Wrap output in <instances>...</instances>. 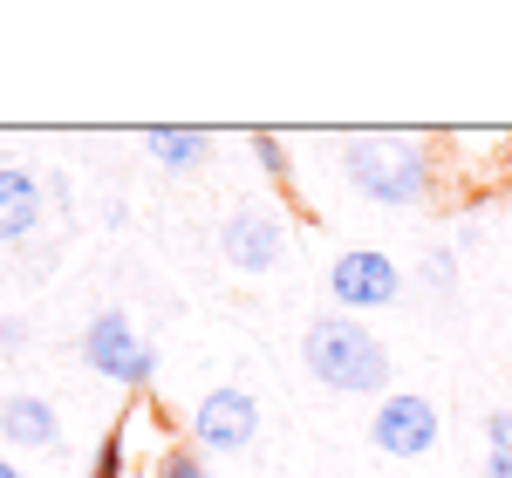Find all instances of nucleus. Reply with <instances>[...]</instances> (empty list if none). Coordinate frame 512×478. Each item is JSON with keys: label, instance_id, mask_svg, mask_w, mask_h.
<instances>
[{"label": "nucleus", "instance_id": "f257e3e1", "mask_svg": "<svg viewBox=\"0 0 512 478\" xmlns=\"http://www.w3.org/2000/svg\"><path fill=\"white\" fill-rule=\"evenodd\" d=\"M301 362H308L315 383L342 390V397H390V349H383L362 321H342V315L308 321Z\"/></svg>", "mask_w": 512, "mask_h": 478}, {"label": "nucleus", "instance_id": "f03ea898", "mask_svg": "<svg viewBox=\"0 0 512 478\" xmlns=\"http://www.w3.org/2000/svg\"><path fill=\"white\" fill-rule=\"evenodd\" d=\"M431 171L437 158L424 137H349L342 144V178L376 205H424Z\"/></svg>", "mask_w": 512, "mask_h": 478}, {"label": "nucleus", "instance_id": "7ed1b4c3", "mask_svg": "<svg viewBox=\"0 0 512 478\" xmlns=\"http://www.w3.org/2000/svg\"><path fill=\"white\" fill-rule=\"evenodd\" d=\"M82 362H89L96 376L123 383V390H144V383L158 376V349L137 335V321L123 315V308H103V315L82 328Z\"/></svg>", "mask_w": 512, "mask_h": 478}, {"label": "nucleus", "instance_id": "20e7f679", "mask_svg": "<svg viewBox=\"0 0 512 478\" xmlns=\"http://www.w3.org/2000/svg\"><path fill=\"white\" fill-rule=\"evenodd\" d=\"M253 438H260V403H253V390H239V383L212 390V397L192 410V444L198 451L239 458V451H253Z\"/></svg>", "mask_w": 512, "mask_h": 478}, {"label": "nucleus", "instance_id": "39448f33", "mask_svg": "<svg viewBox=\"0 0 512 478\" xmlns=\"http://www.w3.org/2000/svg\"><path fill=\"white\" fill-rule=\"evenodd\" d=\"M437 403L431 397H410V390H396V397L376 403V417H369V444L383 451V458H424L437 451Z\"/></svg>", "mask_w": 512, "mask_h": 478}, {"label": "nucleus", "instance_id": "423d86ee", "mask_svg": "<svg viewBox=\"0 0 512 478\" xmlns=\"http://www.w3.org/2000/svg\"><path fill=\"white\" fill-rule=\"evenodd\" d=\"M328 294L342 308H390L396 294H403V267H396L390 253H376V246H349L328 267Z\"/></svg>", "mask_w": 512, "mask_h": 478}, {"label": "nucleus", "instance_id": "0eeeda50", "mask_svg": "<svg viewBox=\"0 0 512 478\" xmlns=\"http://www.w3.org/2000/svg\"><path fill=\"white\" fill-rule=\"evenodd\" d=\"M219 253H226V267H239V274H267V267H280V253H287L280 212L274 205H239L233 219L219 226Z\"/></svg>", "mask_w": 512, "mask_h": 478}, {"label": "nucleus", "instance_id": "6e6552de", "mask_svg": "<svg viewBox=\"0 0 512 478\" xmlns=\"http://www.w3.org/2000/svg\"><path fill=\"white\" fill-rule=\"evenodd\" d=\"M0 438L14 444V451H55L62 417H55V403H48V397H7V403H0Z\"/></svg>", "mask_w": 512, "mask_h": 478}, {"label": "nucleus", "instance_id": "1a4fd4ad", "mask_svg": "<svg viewBox=\"0 0 512 478\" xmlns=\"http://www.w3.org/2000/svg\"><path fill=\"white\" fill-rule=\"evenodd\" d=\"M35 226H41V178L35 171L0 164V246L35 239Z\"/></svg>", "mask_w": 512, "mask_h": 478}, {"label": "nucleus", "instance_id": "9d476101", "mask_svg": "<svg viewBox=\"0 0 512 478\" xmlns=\"http://www.w3.org/2000/svg\"><path fill=\"white\" fill-rule=\"evenodd\" d=\"M144 144H151L171 171H198V164H205V151H212V137H205V130H151Z\"/></svg>", "mask_w": 512, "mask_h": 478}, {"label": "nucleus", "instance_id": "9b49d317", "mask_svg": "<svg viewBox=\"0 0 512 478\" xmlns=\"http://www.w3.org/2000/svg\"><path fill=\"white\" fill-rule=\"evenodd\" d=\"M485 478H512V410L485 417Z\"/></svg>", "mask_w": 512, "mask_h": 478}, {"label": "nucleus", "instance_id": "f8f14e48", "mask_svg": "<svg viewBox=\"0 0 512 478\" xmlns=\"http://www.w3.org/2000/svg\"><path fill=\"white\" fill-rule=\"evenodd\" d=\"M253 151H260V171L274 185H294V158H287V144H280L274 130H253Z\"/></svg>", "mask_w": 512, "mask_h": 478}, {"label": "nucleus", "instance_id": "ddd939ff", "mask_svg": "<svg viewBox=\"0 0 512 478\" xmlns=\"http://www.w3.org/2000/svg\"><path fill=\"white\" fill-rule=\"evenodd\" d=\"M158 478H205V465H198L192 444H171V451L158 458Z\"/></svg>", "mask_w": 512, "mask_h": 478}, {"label": "nucleus", "instance_id": "4468645a", "mask_svg": "<svg viewBox=\"0 0 512 478\" xmlns=\"http://www.w3.org/2000/svg\"><path fill=\"white\" fill-rule=\"evenodd\" d=\"M123 458H130V451H123V431H110L103 451H96V472H89V478H123Z\"/></svg>", "mask_w": 512, "mask_h": 478}, {"label": "nucleus", "instance_id": "2eb2a0df", "mask_svg": "<svg viewBox=\"0 0 512 478\" xmlns=\"http://www.w3.org/2000/svg\"><path fill=\"white\" fill-rule=\"evenodd\" d=\"M424 280H431V287H451V280H458V260H451L444 246H437V253H424Z\"/></svg>", "mask_w": 512, "mask_h": 478}, {"label": "nucleus", "instance_id": "dca6fc26", "mask_svg": "<svg viewBox=\"0 0 512 478\" xmlns=\"http://www.w3.org/2000/svg\"><path fill=\"white\" fill-rule=\"evenodd\" d=\"M21 342H28V328L21 321H0V349H21Z\"/></svg>", "mask_w": 512, "mask_h": 478}, {"label": "nucleus", "instance_id": "f3484780", "mask_svg": "<svg viewBox=\"0 0 512 478\" xmlns=\"http://www.w3.org/2000/svg\"><path fill=\"white\" fill-rule=\"evenodd\" d=\"M0 478H21V472H14V458H0Z\"/></svg>", "mask_w": 512, "mask_h": 478}]
</instances>
